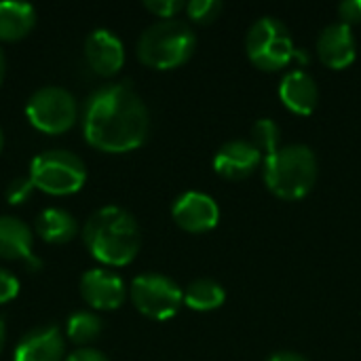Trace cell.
Wrapping results in <instances>:
<instances>
[{
  "label": "cell",
  "instance_id": "obj_1",
  "mask_svg": "<svg viewBox=\"0 0 361 361\" xmlns=\"http://www.w3.org/2000/svg\"><path fill=\"white\" fill-rule=\"evenodd\" d=\"M150 131V112L129 82L97 87L82 104V135L106 154L137 150Z\"/></svg>",
  "mask_w": 361,
  "mask_h": 361
},
{
  "label": "cell",
  "instance_id": "obj_2",
  "mask_svg": "<svg viewBox=\"0 0 361 361\" xmlns=\"http://www.w3.org/2000/svg\"><path fill=\"white\" fill-rule=\"evenodd\" d=\"M82 243L97 262L106 267H127L140 254L142 231L127 209L106 205L87 218Z\"/></svg>",
  "mask_w": 361,
  "mask_h": 361
},
{
  "label": "cell",
  "instance_id": "obj_3",
  "mask_svg": "<svg viewBox=\"0 0 361 361\" xmlns=\"http://www.w3.org/2000/svg\"><path fill=\"white\" fill-rule=\"evenodd\" d=\"M317 157L305 144L281 146L262 163V178L267 188L283 201L305 199L317 182Z\"/></svg>",
  "mask_w": 361,
  "mask_h": 361
},
{
  "label": "cell",
  "instance_id": "obj_4",
  "mask_svg": "<svg viewBox=\"0 0 361 361\" xmlns=\"http://www.w3.org/2000/svg\"><path fill=\"white\" fill-rule=\"evenodd\" d=\"M195 49L197 36L180 19H159L137 38V59L152 70H176L192 57Z\"/></svg>",
  "mask_w": 361,
  "mask_h": 361
},
{
  "label": "cell",
  "instance_id": "obj_5",
  "mask_svg": "<svg viewBox=\"0 0 361 361\" xmlns=\"http://www.w3.org/2000/svg\"><path fill=\"white\" fill-rule=\"evenodd\" d=\"M30 180L34 188L51 197H68L78 192L87 182L85 161L70 150H44L30 163Z\"/></svg>",
  "mask_w": 361,
  "mask_h": 361
},
{
  "label": "cell",
  "instance_id": "obj_6",
  "mask_svg": "<svg viewBox=\"0 0 361 361\" xmlns=\"http://www.w3.org/2000/svg\"><path fill=\"white\" fill-rule=\"evenodd\" d=\"M245 53L256 68L277 72L294 59L296 49L286 23L277 17H260L245 34Z\"/></svg>",
  "mask_w": 361,
  "mask_h": 361
},
{
  "label": "cell",
  "instance_id": "obj_7",
  "mask_svg": "<svg viewBox=\"0 0 361 361\" xmlns=\"http://www.w3.org/2000/svg\"><path fill=\"white\" fill-rule=\"evenodd\" d=\"M78 114L80 110L76 97L68 89L55 85L36 89L25 104V116L30 125L47 135L66 133L74 127Z\"/></svg>",
  "mask_w": 361,
  "mask_h": 361
},
{
  "label": "cell",
  "instance_id": "obj_8",
  "mask_svg": "<svg viewBox=\"0 0 361 361\" xmlns=\"http://www.w3.org/2000/svg\"><path fill=\"white\" fill-rule=\"evenodd\" d=\"M129 296L133 307L148 319L167 322L178 315L184 305L182 288L167 275L144 273L131 281Z\"/></svg>",
  "mask_w": 361,
  "mask_h": 361
},
{
  "label": "cell",
  "instance_id": "obj_9",
  "mask_svg": "<svg viewBox=\"0 0 361 361\" xmlns=\"http://www.w3.org/2000/svg\"><path fill=\"white\" fill-rule=\"evenodd\" d=\"M171 218L182 231L203 235L216 228L220 220V207L214 197L199 190H188L173 201Z\"/></svg>",
  "mask_w": 361,
  "mask_h": 361
},
{
  "label": "cell",
  "instance_id": "obj_10",
  "mask_svg": "<svg viewBox=\"0 0 361 361\" xmlns=\"http://www.w3.org/2000/svg\"><path fill=\"white\" fill-rule=\"evenodd\" d=\"M80 296L95 311H114L127 298L125 281L108 269H89L80 277Z\"/></svg>",
  "mask_w": 361,
  "mask_h": 361
},
{
  "label": "cell",
  "instance_id": "obj_11",
  "mask_svg": "<svg viewBox=\"0 0 361 361\" xmlns=\"http://www.w3.org/2000/svg\"><path fill=\"white\" fill-rule=\"evenodd\" d=\"M264 163L262 152L250 140H231L222 144L214 157V169L220 178L239 182L256 173Z\"/></svg>",
  "mask_w": 361,
  "mask_h": 361
},
{
  "label": "cell",
  "instance_id": "obj_12",
  "mask_svg": "<svg viewBox=\"0 0 361 361\" xmlns=\"http://www.w3.org/2000/svg\"><path fill=\"white\" fill-rule=\"evenodd\" d=\"M85 59L95 74L110 78L125 66V44L106 27L93 30L85 40Z\"/></svg>",
  "mask_w": 361,
  "mask_h": 361
},
{
  "label": "cell",
  "instance_id": "obj_13",
  "mask_svg": "<svg viewBox=\"0 0 361 361\" xmlns=\"http://www.w3.org/2000/svg\"><path fill=\"white\" fill-rule=\"evenodd\" d=\"M317 55L322 63L332 70L349 68L357 57V42H355L353 27L343 21L326 25L317 36Z\"/></svg>",
  "mask_w": 361,
  "mask_h": 361
},
{
  "label": "cell",
  "instance_id": "obj_14",
  "mask_svg": "<svg viewBox=\"0 0 361 361\" xmlns=\"http://www.w3.org/2000/svg\"><path fill=\"white\" fill-rule=\"evenodd\" d=\"M66 353V341L55 324L38 326L21 336L15 347L13 361H61Z\"/></svg>",
  "mask_w": 361,
  "mask_h": 361
},
{
  "label": "cell",
  "instance_id": "obj_15",
  "mask_svg": "<svg viewBox=\"0 0 361 361\" xmlns=\"http://www.w3.org/2000/svg\"><path fill=\"white\" fill-rule=\"evenodd\" d=\"M279 97L290 112L309 116L315 112L319 104V89L309 72L292 70L279 82Z\"/></svg>",
  "mask_w": 361,
  "mask_h": 361
},
{
  "label": "cell",
  "instance_id": "obj_16",
  "mask_svg": "<svg viewBox=\"0 0 361 361\" xmlns=\"http://www.w3.org/2000/svg\"><path fill=\"white\" fill-rule=\"evenodd\" d=\"M32 250V228L15 216H0V258L25 262L34 256Z\"/></svg>",
  "mask_w": 361,
  "mask_h": 361
},
{
  "label": "cell",
  "instance_id": "obj_17",
  "mask_svg": "<svg viewBox=\"0 0 361 361\" xmlns=\"http://www.w3.org/2000/svg\"><path fill=\"white\" fill-rule=\"evenodd\" d=\"M34 231L44 243L61 245V243L72 241L78 235L80 226L70 212L61 207H47L38 214L34 222Z\"/></svg>",
  "mask_w": 361,
  "mask_h": 361
},
{
  "label": "cell",
  "instance_id": "obj_18",
  "mask_svg": "<svg viewBox=\"0 0 361 361\" xmlns=\"http://www.w3.org/2000/svg\"><path fill=\"white\" fill-rule=\"evenodd\" d=\"M36 23V8L27 2H0V40L15 42L25 38Z\"/></svg>",
  "mask_w": 361,
  "mask_h": 361
},
{
  "label": "cell",
  "instance_id": "obj_19",
  "mask_svg": "<svg viewBox=\"0 0 361 361\" xmlns=\"http://www.w3.org/2000/svg\"><path fill=\"white\" fill-rule=\"evenodd\" d=\"M224 300H226V290L216 279H207V277L195 279L184 290V305L199 313L216 311L224 305Z\"/></svg>",
  "mask_w": 361,
  "mask_h": 361
},
{
  "label": "cell",
  "instance_id": "obj_20",
  "mask_svg": "<svg viewBox=\"0 0 361 361\" xmlns=\"http://www.w3.org/2000/svg\"><path fill=\"white\" fill-rule=\"evenodd\" d=\"M102 330H104L102 317L91 311H76L70 315V319L66 324V334H68L70 343L78 345L80 349L95 343L97 336L102 334Z\"/></svg>",
  "mask_w": 361,
  "mask_h": 361
},
{
  "label": "cell",
  "instance_id": "obj_21",
  "mask_svg": "<svg viewBox=\"0 0 361 361\" xmlns=\"http://www.w3.org/2000/svg\"><path fill=\"white\" fill-rule=\"evenodd\" d=\"M252 144L262 152V157H271L281 148V129L273 118H258L252 125Z\"/></svg>",
  "mask_w": 361,
  "mask_h": 361
},
{
  "label": "cell",
  "instance_id": "obj_22",
  "mask_svg": "<svg viewBox=\"0 0 361 361\" xmlns=\"http://www.w3.org/2000/svg\"><path fill=\"white\" fill-rule=\"evenodd\" d=\"M222 8L224 6H222L220 0H190V2H186V8L184 11H186V15H188L190 21L205 25V23L216 21L220 17Z\"/></svg>",
  "mask_w": 361,
  "mask_h": 361
},
{
  "label": "cell",
  "instance_id": "obj_23",
  "mask_svg": "<svg viewBox=\"0 0 361 361\" xmlns=\"http://www.w3.org/2000/svg\"><path fill=\"white\" fill-rule=\"evenodd\" d=\"M34 192V184L30 180V176H21L8 182V186L4 188V199L8 205H23Z\"/></svg>",
  "mask_w": 361,
  "mask_h": 361
},
{
  "label": "cell",
  "instance_id": "obj_24",
  "mask_svg": "<svg viewBox=\"0 0 361 361\" xmlns=\"http://www.w3.org/2000/svg\"><path fill=\"white\" fill-rule=\"evenodd\" d=\"M144 8L150 11L154 17H161V21H165V19H176V15L186 8V2H182V0H144Z\"/></svg>",
  "mask_w": 361,
  "mask_h": 361
},
{
  "label": "cell",
  "instance_id": "obj_25",
  "mask_svg": "<svg viewBox=\"0 0 361 361\" xmlns=\"http://www.w3.org/2000/svg\"><path fill=\"white\" fill-rule=\"evenodd\" d=\"M17 294H19V279L11 271L0 269V305L11 302L13 298H17Z\"/></svg>",
  "mask_w": 361,
  "mask_h": 361
},
{
  "label": "cell",
  "instance_id": "obj_26",
  "mask_svg": "<svg viewBox=\"0 0 361 361\" xmlns=\"http://www.w3.org/2000/svg\"><path fill=\"white\" fill-rule=\"evenodd\" d=\"M338 17L343 23L347 25H355L361 23V0H345L338 4Z\"/></svg>",
  "mask_w": 361,
  "mask_h": 361
},
{
  "label": "cell",
  "instance_id": "obj_27",
  "mask_svg": "<svg viewBox=\"0 0 361 361\" xmlns=\"http://www.w3.org/2000/svg\"><path fill=\"white\" fill-rule=\"evenodd\" d=\"M66 361H110L102 351L97 349H91V347H85V349H78L74 353H70Z\"/></svg>",
  "mask_w": 361,
  "mask_h": 361
},
{
  "label": "cell",
  "instance_id": "obj_28",
  "mask_svg": "<svg viewBox=\"0 0 361 361\" xmlns=\"http://www.w3.org/2000/svg\"><path fill=\"white\" fill-rule=\"evenodd\" d=\"M267 361H309L305 355L300 353H294V351H279V353H273Z\"/></svg>",
  "mask_w": 361,
  "mask_h": 361
},
{
  "label": "cell",
  "instance_id": "obj_29",
  "mask_svg": "<svg viewBox=\"0 0 361 361\" xmlns=\"http://www.w3.org/2000/svg\"><path fill=\"white\" fill-rule=\"evenodd\" d=\"M23 264L27 267V271H34V273H36V271H40V267H42V262H40V258H38L36 254H34L30 260H25Z\"/></svg>",
  "mask_w": 361,
  "mask_h": 361
},
{
  "label": "cell",
  "instance_id": "obj_30",
  "mask_svg": "<svg viewBox=\"0 0 361 361\" xmlns=\"http://www.w3.org/2000/svg\"><path fill=\"white\" fill-rule=\"evenodd\" d=\"M4 343H6V326H4V322H2V317H0V353H2V349H4Z\"/></svg>",
  "mask_w": 361,
  "mask_h": 361
},
{
  "label": "cell",
  "instance_id": "obj_31",
  "mask_svg": "<svg viewBox=\"0 0 361 361\" xmlns=\"http://www.w3.org/2000/svg\"><path fill=\"white\" fill-rule=\"evenodd\" d=\"M4 72H6V57H4V51L0 49V85L4 80Z\"/></svg>",
  "mask_w": 361,
  "mask_h": 361
},
{
  "label": "cell",
  "instance_id": "obj_32",
  "mask_svg": "<svg viewBox=\"0 0 361 361\" xmlns=\"http://www.w3.org/2000/svg\"><path fill=\"white\" fill-rule=\"evenodd\" d=\"M2 148H4V135H2V129H0V152H2Z\"/></svg>",
  "mask_w": 361,
  "mask_h": 361
}]
</instances>
